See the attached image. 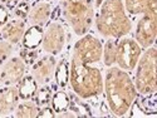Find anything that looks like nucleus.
<instances>
[{
    "label": "nucleus",
    "instance_id": "nucleus-9",
    "mask_svg": "<svg viewBox=\"0 0 157 118\" xmlns=\"http://www.w3.org/2000/svg\"><path fill=\"white\" fill-rule=\"evenodd\" d=\"M57 67V58L53 54H44L39 57L30 65V75L35 79L38 86L49 84L54 79V73Z\"/></svg>",
    "mask_w": 157,
    "mask_h": 118
},
{
    "label": "nucleus",
    "instance_id": "nucleus-11",
    "mask_svg": "<svg viewBox=\"0 0 157 118\" xmlns=\"http://www.w3.org/2000/svg\"><path fill=\"white\" fill-rule=\"evenodd\" d=\"M20 102L17 86H0V117H8L14 113Z\"/></svg>",
    "mask_w": 157,
    "mask_h": 118
},
{
    "label": "nucleus",
    "instance_id": "nucleus-22",
    "mask_svg": "<svg viewBox=\"0 0 157 118\" xmlns=\"http://www.w3.org/2000/svg\"><path fill=\"white\" fill-rule=\"evenodd\" d=\"M13 53H14V45L4 39H0V68L13 55Z\"/></svg>",
    "mask_w": 157,
    "mask_h": 118
},
{
    "label": "nucleus",
    "instance_id": "nucleus-28",
    "mask_svg": "<svg viewBox=\"0 0 157 118\" xmlns=\"http://www.w3.org/2000/svg\"><path fill=\"white\" fill-rule=\"evenodd\" d=\"M21 0H0V3H2L4 6H6L8 9H10V10H13L15 6H17V4L18 3H20Z\"/></svg>",
    "mask_w": 157,
    "mask_h": 118
},
{
    "label": "nucleus",
    "instance_id": "nucleus-21",
    "mask_svg": "<svg viewBox=\"0 0 157 118\" xmlns=\"http://www.w3.org/2000/svg\"><path fill=\"white\" fill-rule=\"evenodd\" d=\"M52 96H53V90H52V87L49 84L39 86L33 101L38 104L39 108H40L44 106H49L50 101H52Z\"/></svg>",
    "mask_w": 157,
    "mask_h": 118
},
{
    "label": "nucleus",
    "instance_id": "nucleus-30",
    "mask_svg": "<svg viewBox=\"0 0 157 118\" xmlns=\"http://www.w3.org/2000/svg\"><path fill=\"white\" fill-rule=\"evenodd\" d=\"M44 2H52V0H44Z\"/></svg>",
    "mask_w": 157,
    "mask_h": 118
},
{
    "label": "nucleus",
    "instance_id": "nucleus-16",
    "mask_svg": "<svg viewBox=\"0 0 157 118\" xmlns=\"http://www.w3.org/2000/svg\"><path fill=\"white\" fill-rule=\"evenodd\" d=\"M17 87H18L20 99L23 101V99H33L39 86L30 74H25L21 78V81L17 84Z\"/></svg>",
    "mask_w": 157,
    "mask_h": 118
},
{
    "label": "nucleus",
    "instance_id": "nucleus-2",
    "mask_svg": "<svg viewBox=\"0 0 157 118\" xmlns=\"http://www.w3.org/2000/svg\"><path fill=\"white\" fill-rule=\"evenodd\" d=\"M99 63H89L71 57L69 84L77 97L94 99L103 93V73Z\"/></svg>",
    "mask_w": 157,
    "mask_h": 118
},
{
    "label": "nucleus",
    "instance_id": "nucleus-18",
    "mask_svg": "<svg viewBox=\"0 0 157 118\" xmlns=\"http://www.w3.org/2000/svg\"><path fill=\"white\" fill-rule=\"evenodd\" d=\"M117 43H118V39H107L102 47V63L108 68L116 64Z\"/></svg>",
    "mask_w": 157,
    "mask_h": 118
},
{
    "label": "nucleus",
    "instance_id": "nucleus-20",
    "mask_svg": "<svg viewBox=\"0 0 157 118\" xmlns=\"http://www.w3.org/2000/svg\"><path fill=\"white\" fill-rule=\"evenodd\" d=\"M69 104H71V97L67 92H64L63 89L57 90L52 96V101H50V106L53 108V111L56 113L63 112L65 109L69 108Z\"/></svg>",
    "mask_w": 157,
    "mask_h": 118
},
{
    "label": "nucleus",
    "instance_id": "nucleus-25",
    "mask_svg": "<svg viewBox=\"0 0 157 118\" xmlns=\"http://www.w3.org/2000/svg\"><path fill=\"white\" fill-rule=\"evenodd\" d=\"M38 117L39 118H54L56 117V112L53 111L52 107L44 106V107H40V109H39Z\"/></svg>",
    "mask_w": 157,
    "mask_h": 118
},
{
    "label": "nucleus",
    "instance_id": "nucleus-12",
    "mask_svg": "<svg viewBox=\"0 0 157 118\" xmlns=\"http://www.w3.org/2000/svg\"><path fill=\"white\" fill-rule=\"evenodd\" d=\"M25 30H27V21L23 19L13 18L9 19V21L2 27L0 38L11 43L13 45H17L18 43L21 42Z\"/></svg>",
    "mask_w": 157,
    "mask_h": 118
},
{
    "label": "nucleus",
    "instance_id": "nucleus-24",
    "mask_svg": "<svg viewBox=\"0 0 157 118\" xmlns=\"http://www.w3.org/2000/svg\"><path fill=\"white\" fill-rule=\"evenodd\" d=\"M19 57L24 60V63L28 65H32L38 58H39V50L36 49H29V48H21L19 51Z\"/></svg>",
    "mask_w": 157,
    "mask_h": 118
},
{
    "label": "nucleus",
    "instance_id": "nucleus-3",
    "mask_svg": "<svg viewBox=\"0 0 157 118\" xmlns=\"http://www.w3.org/2000/svg\"><path fill=\"white\" fill-rule=\"evenodd\" d=\"M97 32L107 39L127 36L132 30L131 21L124 9L123 0H104L94 18Z\"/></svg>",
    "mask_w": 157,
    "mask_h": 118
},
{
    "label": "nucleus",
    "instance_id": "nucleus-10",
    "mask_svg": "<svg viewBox=\"0 0 157 118\" xmlns=\"http://www.w3.org/2000/svg\"><path fill=\"white\" fill-rule=\"evenodd\" d=\"M25 74L27 64L19 55H11L0 69V86H17Z\"/></svg>",
    "mask_w": 157,
    "mask_h": 118
},
{
    "label": "nucleus",
    "instance_id": "nucleus-1",
    "mask_svg": "<svg viewBox=\"0 0 157 118\" xmlns=\"http://www.w3.org/2000/svg\"><path fill=\"white\" fill-rule=\"evenodd\" d=\"M103 92L107 106L116 117L126 116L138 96L129 73L114 65L109 67L103 77Z\"/></svg>",
    "mask_w": 157,
    "mask_h": 118
},
{
    "label": "nucleus",
    "instance_id": "nucleus-17",
    "mask_svg": "<svg viewBox=\"0 0 157 118\" xmlns=\"http://www.w3.org/2000/svg\"><path fill=\"white\" fill-rule=\"evenodd\" d=\"M39 106L33 99H23V102H19L14 111V117L18 118H35L39 113Z\"/></svg>",
    "mask_w": 157,
    "mask_h": 118
},
{
    "label": "nucleus",
    "instance_id": "nucleus-13",
    "mask_svg": "<svg viewBox=\"0 0 157 118\" xmlns=\"http://www.w3.org/2000/svg\"><path fill=\"white\" fill-rule=\"evenodd\" d=\"M52 4L49 2H36L28 14V23L29 25H35V27H44L47 25L52 18Z\"/></svg>",
    "mask_w": 157,
    "mask_h": 118
},
{
    "label": "nucleus",
    "instance_id": "nucleus-27",
    "mask_svg": "<svg viewBox=\"0 0 157 118\" xmlns=\"http://www.w3.org/2000/svg\"><path fill=\"white\" fill-rule=\"evenodd\" d=\"M56 117H58V118H77V114L68 108V109H65L63 112L56 113Z\"/></svg>",
    "mask_w": 157,
    "mask_h": 118
},
{
    "label": "nucleus",
    "instance_id": "nucleus-14",
    "mask_svg": "<svg viewBox=\"0 0 157 118\" xmlns=\"http://www.w3.org/2000/svg\"><path fill=\"white\" fill-rule=\"evenodd\" d=\"M127 14L142 15L145 13L157 14V0H123Z\"/></svg>",
    "mask_w": 157,
    "mask_h": 118
},
{
    "label": "nucleus",
    "instance_id": "nucleus-29",
    "mask_svg": "<svg viewBox=\"0 0 157 118\" xmlns=\"http://www.w3.org/2000/svg\"><path fill=\"white\" fill-rule=\"evenodd\" d=\"M103 2H104V0H94V3H93V4H94V8H97V9H98V8L102 5V3H103Z\"/></svg>",
    "mask_w": 157,
    "mask_h": 118
},
{
    "label": "nucleus",
    "instance_id": "nucleus-6",
    "mask_svg": "<svg viewBox=\"0 0 157 118\" xmlns=\"http://www.w3.org/2000/svg\"><path fill=\"white\" fill-rule=\"evenodd\" d=\"M141 54H142V48L135 40V38L123 36L118 39L117 55H116V64L118 68L126 72L133 70Z\"/></svg>",
    "mask_w": 157,
    "mask_h": 118
},
{
    "label": "nucleus",
    "instance_id": "nucleus-7",
    "mask_svg": "<svg viewBox=\"0 0 157 118\" xmlns=\"http://www.w3.org/2000/svg\"><path fill=\"white\" fill-rule=\"evenodd\" d=\"M67 44V32L64 25L57 20L48 23L43 34L42 49L45 53L58 55L60 54Z\"/></svg>",
    "mask_w": 157,
    "mask_h": 118
},
{
    "label": "nucleus",
    "instance_id": "nucleus-23",
    "mask_svg": "<svg viewBox=\"0 0 157 118\" xmlns=\"http://www.w3.org/2000/svg\"><path fill=\"white\" fill-rule=\"evenodd\" d=\"M30 8L32 6H30L29 2H27V0H21V2L18 3L17 6L13 9V15H14V18L27 20L28 14H29V11H30Z\"/></svg>",
    "mask_w": 157,
    "mask_h": 118
},
{
    "label": "nucleus",
    "instance_id": "nucleus-31",
    "mask_svg": "<svg viewBox=\"0 0 157 118\" xmlns=\"http://www.w3.org/2000/svg\"><path fill=\"white\" fill-rule=\"evenodd\" d=\"M27 2H29V3H30V2H33V0H27Z\"/></svg>",
    "mask_w": 157,
    "mask_h": 118
},
{
    "label": "nucleus",
    "instance_id": "nucleus-5",
    "mask_svg": "<svg viewBox=\"0 0 157 118\" xmlns=\"http://www.w3.org/2000/svg\"><path fill=\"white\" fill-rule=\"evenodd\" d=\"M156 60H157V49L153 45L147 48L145 51H142V54L133 69L136 70L133 83L138 94L147 96L156 93L157 90Z\"/></svg>",
    "mask_w": 157,
    "mask_h": 118
},
{
    "label": "nucleus",
    "instance_id": "nucleus-4",
    "mask_svg": "<svg viewBox=\"0 0 157 118\" xmlns=\"http://www.w3.org/2000/svg\"><path fill=\"white\" fill-rule=\"evenodd\" d=\"M59 9L75 35L89 32L94 20L93 0H59Z\"/></svg>",
    "mask_w": 157,
    "mask_h": 118
},
{
    "label": "nucleus",
    "instance_id": "nucleus-15",
    "mask_svg": "<svg viewBox=\"0 0 157 118\" xmlns=\"http://www.w3.org/2000/svg\"><path fill=\"white\" fill-rule=\"evenodd\" d=\"M43 34H44V29L42 27L30 25V27L25 30L24 36L21 39L23 47L29 48V49H36L38 47H40L42 40H43Z\"/></svg>",
    "mask_w": 157,
    "mask_h": 118
},
{
    "label": "nucleus",
    "instance_id": "nucleus-8",
    "mask_svg": "<svg viewBox=\"0 0 157 118\" xmlns=\"http://www.w3.org/2000/svg\"><path fill=\"white\" fill-rule=\"evenodd\" d=\"M157 36V14H142L135 30V40L142 49L152 47Z\"/></svg>",
    "mask_w": 157,
    "mask_h": 118
},
{
    "label": "nucleus",
    "instance_id": "nucleus-19",
    "mask_svg": "<svg viewBox=\"0 0 157 118\" xmlns=\"http://www.w3.org/2000/svg\"><path fill=\"white\" fill-rule=\"evenodd\" d=\"M54 81H56V84L62 89H64L68 86V83H69V63L67 59H60L57 63Z\"/></svg>",
    "mask_w": 157,
    "mask_h": 118
},
{
    "label": "nucleus",
    "instance_id": "nucleus-26",
    "mask_svg": "<svg viewBox=\"0 0 157 118\" xmlns=\"http://www.w3.org/2000/svg\"><path fill=\"white\" fill-rule=\"evenodd\" d=\"M10 19V14H9V9L6 6H4L3 4H0V27H3L4 24H6Z\"/></svg>",
    "mask_w": 157,
    "mask_h": 118
}]
</instances>
